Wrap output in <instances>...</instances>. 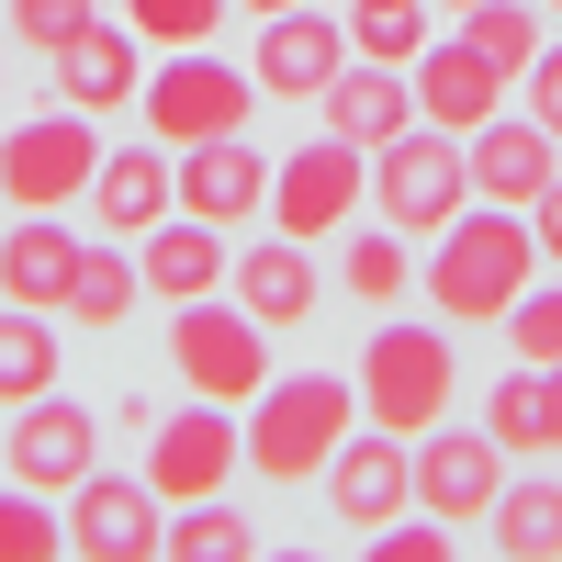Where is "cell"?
Wrapping results in <instances>:
<instances>
[{
  "mask_svg": "<svg viewBox=\"0 0 562 562\" xmlns=\"http://www.w3.org/2000/svg\"><path fill=\"white\" fill-rule=\"evenodd\" d=\"M529 281H540V237H529L518 203H461L439 237H428V259H416L428 315H461V326H495Z\"/></svg>",
  "mask_w": 562,
  "mask_h": 562,
  "instance_id": "cell-1",
  "label": "cell"
},
{
  "mask_svg": "<svg viewBox=\"0 0 562 562\" xmlns=\"http://www.w3.org/2000/svg\"><path fill=\"white\" fill-rule=\"evenodd\" d=\"M349 428H360V383L349 371H281V383L248 394V473L259 484H315Z\"/></svg>",
  "mask_w": 562,
  "mask_h": 562,
  "instance_id": "cell-2",
  "label": "cell"
},
{
  "mask_svg": "<svg viewBox=\"0 0 562 562\" xmlns=\"http://www.w3.org/2000/svg\"><path fill=\"white\" fill-rule=\"evenodd\" d=\"M360 416L371 428H394V439H428L439 416L461 405V360H450V326L439 315H394V326H371V349H360Z\"/></svg>",
  "mask_w": 562,
  "mask_h": 562,
  "instance_id": "cell-3",
  "label": "cell"
},
{
  "mask_svg": "<svg viewBox=\"0 0 562 562\" xmlns=\"http://www.w3.org/2000/svg\"><path fill=\"white\" fill-rule=\"evenodd\" d=\"M135 113H147L158 147H203V135H248L259 113V79L225 68L214 45H169V68H147V90H135Z\"/></svg>",
  "mask_w": 562,
  "mask_h": 562,
  "instance_id": "cell-4",
  "label": "cell"
},
{
  "mask_svg": "<svg viewBox=\"0 0 562 562\" xmlns=\"http://www.w3.org/2000/svg\"><path fill=\"white\" fill-rule=\"evenodd\" d=\"M169 371H180L203 405H248V394L270 383V326H259L248 304L192 293V304H169Z\"/></svg>",
  "mask_w": 562,
  "mask_h": 562,
  "instance_id": "cell-5",
  "label": "cell"
},
{
  "mask_svg": "<svg viewBox=\"0 0 562 562\" xmlns=\"http://www.w3.org/2000/svg\"><path fill=\"white\" fill-rule=\"evenodd\" d=\"M371 203H383V225H405V237H439V225L473 203V169H461V135L439 124H405L371 147Z\"/></svg>",
  "mask_w": 562,
  "mask_h": 562,
  "instance_id": "cell-6",
  "label": "cell"
},
{
  "mask_svg": "<svg viewBox=\"0 0 562 562\" xmlns=\"http://www.w3.org/2000/svg\"><path fill=\"white\" fill-rule=\"evenodd\" d=\"M90 169H102V135H90V113H34L0 135V192H12V214H68L90 203Z\"/></svg>",
  "mask_w": 562,
  "mask_h": 562,
  "instance_id": "cell-7",
  "label": "cell"
},
{
  "mask_svg": "<svg viewBox=\"0 0 562 562\" xmlns=\"http://www.w3.org/2000/svg\"><path fill=\"white\" fill-rule=\"evenodd\" d=\"M248 473V428H237V405H180V416H147V484L158 506H192V495H225Z\"/></svg>",
  "mask_w": 562,
  "mask_h": 562,
  "instance_id": "cell-8",
  "label": "cell"
},
{
  "mask_svg": "<svg viewBox=\"0 0 562 562\" xmlns=\"http://www.w3.org/2000/svg\"><path fill=\"white\" fill-rule=\"evenodd\" d=\"M315 484H326V518H338L349 540H371L383 518H405V506H416V439H394V428H371V416H360V428L326 450Z\"/></svg>",
  "mask_w": 562,
  "mask_h": 562,
  "instance_id": "cell-9",
  "label": "cell"
},
{
  "mask_svg": "<svg viewBox=\"0 0 562 562\" xmlns=\"http://www.w3.org/2000/svg\"><path fill=\"white\" fill-rule=\"evenodd\" d=\"M360 192H371V147H349V135H304L293 158L270 169V214H281V237H338V225L360 214Z\"/></svg>",
  "mask_w": 562,
  "mask_h": 562,
  "instance_id": "cell-10",
  "label": "cell"
},
{
  "mask_svg": "<svg viewBox=\"0 0 562 562\" xmlns=\"http://www.w3.org/2000/svg\"><path fill=\"white\" fill-rule=\"evenodd\" d=\"M405 79H416V124H439V135H484L506 102H518V79H506L461 23L416 45V68H405Z\"/></svg>",
  "mask_w": 562,
  "mask_h": 562,
  "instance_id": "cell-11",
  "label": "cell"
},
{
  "mask_svg": "<svg viewBox=\"0 0 562 562\" xmlns=\"http://www.w3.org/2000/svg\"><path fill=\"white\" fill-rule=\"evenodd\" d=\"M79 473H102V416H90V405H68V394L12 405V484L68 495Z\"/></svg>",
  "mask_w": 562,
  "mask_h": 562,
  "instance_id": "cell-12",
  "label": "cell"
},
{
  "mask_svg": "<svg viewBox=\"0 0 562 562\" xmlns=\"http://www.w3.org/2000/svg\"><path fill=\"white\" fill-rule=\"evenodd\" d=\"M495 484H506V450H495V428H461V416H439L428 439H416V506L428 518H484L495 506Z\"/></svg>",
  "mask_w": 562,
  "mask_h": 562,
  "instance_id": "cell-13",
  "label": "cell"
},
{
  "mask_svg": "<svg viewBox=\"0 0 562 562\" xmlns=\"http://www.w3.org/2000/svg\"><path fill=\"white\" fill-rule=\"evenodd\" d=\"M158 484H124V473H79L68 484V551L79 562H147L158 551Z\"/></svg>",
  "mask_w": 562,
  "mask_h": 562,
  "instance_id": "cell-14",
  "label": "cell"
},
{
  "mask_svg": "<svg viewBox=\"0 0 562 562\" xmlns=\"http://www.w3.org/2000/svg\"><path fill=\"white\" fill-rule=\"evenodd\" d=\"M338 68H349V23H326L315 0H293V12H259V68H248V79L270 90V102H315Z\"/></svg>",
  "mask_w": 562,
  "mask_h": 562,
  "instance_id": "cell-15",
  "label": "cell"
},
{
  "mask_svg": "<svg viewBox=\"0 0 562 562\" xmlns=\"http://www.w3.org/2000/svg\"><path fill=\"white\" fill-rule=\"evenodd\" d=\"M169 180H180V214H203V225H248V214H270V158L248 147V135L169 147Z\"/></svg>",
  "mask_w": 562,
  "mask_h": 562,
  "instance_id": "cell-16",
  "label": "cell"
},
{
  "mask_svg": "<svg viewBox=\"0 0 562 562\" xmlns=\"http://www.w3.org/2000/svg\"><path fill=\"white\" fill-rule=\"evenodd\" d=\"M461 169H473V203H540L551 192V169H562V135L529 124V113H495L484 135H461Z\"/></svg>",
  "mask_w": 562,
  "mask_h": 562,
  "instance_id": "cell-17",
  "label": "cell"
},
{
  "mask_svg": "<svg viewBox=\"0 0 562 562\" xmlns=\"http://www.w3.org/2000/svg\"><path fill=\"white\" fill-rule=\"evenodd\" d=\"M135 270H147V304H192V293H214V281L237 270V248H225V225H203V214H158L147 237H135Z\"/></svg>",
  "mask_w": 562,
  "mask_h": 562,
  "instance_id": "cell-18",
  "label": "cell"
},
{
  "mask_svg": "<svg viewBox=\"0 0 562 562\" xmlns=\"http://www.w3.org/2000/svg\"><path fill=\"white\" fill-rule=\"evenodd\" d=\"M225 293H237L259 326H304V315L326 304V270H315V248H304V237H259V248H237Z\"/></svg>",
  "mask_w": 562,
  "mask_h": 562,
  "instance_id": "cell-19",
  "label": "cell"
},
{
  "mask_svg": "<svg viewBox=\"0 0 562 562\" xmlns=\"http://www.w3.org/2000/svg\"><path fill=\"white\" fill-rule=\"evenodd\" d=\"M315 113H326V135H349V147H383V135L416 124V79L383 68V57H349L338 79L315 90Z\"/></svg>",
  "mask_w": 562,
  "mask_h": 562,
  "instance_id": "cell-20",
  "label": "cell"
},
{
  "mask_svg": "<svg viewBox=\"0 0 562 562\" xmlns=\"http://www.w3.org/2000/svg\"><path fill=\"white\" fill-rule=\"evenodd\" d=\"M135 90H147V57H135V23H90L57 45V102L68 113H135Z\"/></svg>",
  "mask_w": 562,
  "mask_h": 562,
  "instance_id": "cell-21",
  "label": "cell"
},
{
  "mask_svg": "<svg viewBox=\"0 0 562 562\" xmlns=\"http://www.w3.org/2000/svg\"><path fill=\"white\" fill-rule=\"evenodd\" d=\"M484 428L506 461H562V360H518L484 394Z\"/></svg>",
  "mask_w": 562,
  "mask_h": 562,
  "instance_id": "cell-22",
  "label": "cell"
},
{
  "mask_svg": "<svg viewBox=\"0 0 562 562\" xmlns=\"http://www.w3.org/2000/svg\"><path fill=\"white\" fill-rule=\"evenodd\" d=\"M79 225H57V214H23L12 237H0V304H34V315H57L68 304V281H79Z\"/></svg>",
  "mask_w": 562,
  "mask_h": 562,
  "instance_id": "cell-23",
  "label": "cell"
},
{
  "mask_svg": "<svg viewBox=\"0 0 562 562\" xmlns=\"http://www.w3.org/2000/svg\"><path fill=\"white\" fill-rule=\"evenodd\" d=\"M90 203H102V237H147L158 214H180L169 147H102V169H90Z\"/></svg>",
  "mask_w": 562,
  "mask_h": 562,
  "instance_id": "cell-24",
  "label": "cell"
},
{
  "mask_svg": "<svg viewBox=\"0 0 562 562\" xmlns=\"http://www.w3.org/2000/svg\"><path fill=\"white\" fill-rule=\"evenodd\" d=\"M484 540L506 562H562V484L551 473H506L495 506H484Z\"/></svg>",
  "mask_w": 562,
  "mask_h": 562,
  "instance_id": "cell-25",
  "label": "cell"
},
{
  "mask_svg": "<svg viewBox=\"0 0 562 562\" xmlns=\"http://www.w3.org/2000/svg\"><path fill=\"white\" fill-rule=\"evenodd\" d=\"M338 281H349V304H360V315L405 304V293H416V237H405V225H360L349 259H338Z\"/></svg>",
  "mask_w": 562,
  "mask_h": 562,
  "instance_id": "cell-26",
  "label": "cell"
},
{
  "mask_svg": "<svg viewBox=\"0 0 562 562\" xmlns=\"http://www.w3.org/2000/svg\"><path fill=\"white\" fill-rule=\"evenodd\" d=\"M158 551H169V562H248V551H259V518H248V506H225V495H192V506L158 529Z\"/></svg>",
  "mask_w": 562,
  "mask_h": 562,
  "instance_id": "cell-27",
  "label": "cell"
},
{
  "mask_svg": "<svg viewBox=\"0 0 562 562\" xmlns=\"http://www.w3.org/2000/svg\"><path fill=\"white\" fill-rule=\"evenodd\" d=\"M135 304H147V270H135L124 248H79V281H68V304H57V315H79V326H102V338H113Z\"/></svg>",
  "mask_w": 562,
  "mask_h": 562,
  "instance_id": "cell-28",
  "label": "cell"
},
{
  "mask_svg": "<svg viewBox=\"0 0 562 562\" xmlns=\"http://www.w3.org/2000/svg\"><path fill=\"white\" fill-rule=\"evenodd\" d=\"M34 394H57V326L12 304L0 315V405H34Z\"/></svg>",
  "mask_w": 562,
  "mask_h": 562,
  "instance_id": "cell-29",
  "label": "cell"
},
{
  "mask_svg": "<svg viewBox=\"0 0 562 562\" xmlns=\"http://www.w3.org/2000/svg\"><path fill=\"white\" fill-rule=\"evenodd\" d=\"M416 45H428V0H349V57L416 68Z\"/></svg>",
  "mask_w": 562,
  "mask_h": 562,
  "instance_id": "cell-30",
  "label": "cell"
},
{
  "mask_svg": "<svg viewBox=\"0 0 562 562\" xmlns=\"http://www.w3.org/2000/svg\"><path fill=\"white\" fill-rule=\"evenodd\" d=\"M461 34H473V45H484V57H495L506 79H518V68L540 57V45H551V34H540V0H484V12H461Z\"/></svg>",
  "mask_w": 562,
  "mask_h": 562,
  "instance_id": "cell-31",
  "label": "cell"
},
{
  "mask_svg": "<svg viewBox=\"0 0 562 562\" xmlns=\"http://www.w3.org/2000/svg\"><path fill=\"white\" fill-rule=\"evenodd\" d=\"M45 551H68V518L34 484H0V562H45Z\"/></svg>",
  "mask_w": 562,
  "mask_h": 562,
  "instance_id": "cell-32",
  "label": "cell"
},
{
  "mask_svg": "<svg viewBox=\"0 0 562 562\" xmlns=\"http://www.w3.org/2000/svg\"><path fill=\"white\" fill-rule=\"evenodd\" d=\"M124 23H135V45H214L225 0H124Z\"/></svg>",
  "mask_w": 562,
  "mask_h": 562,
  "instance_id": "cell-33",
  "label": "cell"
},
{
  "mask_svg": "<svg viewBox=\"0 0 562 562\" xmlns=\"http://www.w3.org/2000/svg\"><path fill=\"white\" fill-rule=\"evenodd\" d=\"M495 326H506V349H518V360H562V281H529Z\"/></svg>",
  "mask_w": 562,
  "mask_h": 562,
  "instance_id": "cell-34",
  "label": "cell"
},
{
  "mask_svg": "<svg viewBox=\"0 0 562 562\" xmlns=\"http://www.w3.org/2000/svg\"><path fill=\"white\" fill-rule=\"evenodd\" d=\"M90 23H102V0H12V45H45V57Z\"/></svg>",
  "mask_w": 562,
  "mask_h": 562,
  "instance_id": "cell-35",
  "label": "cell"
},
{
  "mask_svg": "<svg viewBox=\"0 0 562 562\" xmlns=\"http://www.w3.org/2000/svg\"><path fill=\"white\" fill-rule=\"evenodd\" d=\"M450 518H416V506H405V518H383V529H371V551H383V562H450Z\"/></svg>",
  "mask_w": 562,
  "mask_h": 562,
  "instance_id": "cell-36",
  "label": "cell"
},
{
  "mask_svg": "<svg viewBox=\"0 0 562 562\" xmlns=\"http://www.w3.org/2000/svg\"><path fill=\"white\" fill-rule=\"evenodd\" d=\"M518 113H529V124H551V135H562V45H540V57H529V68H518Z\"/></svg>",
  "mask_w": 562,
  "mask_h": 562,
  "instance_id": "cell-37",
  "label": "cell"
},
{
  "mask_svg": "<svg viewBox=\"0 0 562 562\" xmlns=\"http://www.w3.org/2000/svg\"><path fill=\"white\" fill-rule=\"evenodd\" d=\"M529 237H540V270H562V169H551V192L529 203Z\"/></svg>",
  "mask_w": 562,
  "mask_h": 562,
  "instance_id": "cell-38",
  "label": "cell"
},
{
  "mask_svg": "<svg viewBox=\"0 0 562 562\" xmlns=\"http://www.w3.org/2000/svg\"><path fill=\"white\" fill-rule=\"evenodd\" d=\"M428 12H450V23H461V12H484V0H428Z\"/></svg>",
  "mask_w": 562,
  "mask_h": 562,
  "instance_id": "cell-39",
  "label": "cell"
},
{
  "mask_svg": "<svg viewBox=\"0 0 562 562\" xmlns=\"http://www.w3.org/2000/svg\"><path fill=\"white\" fill-rule=\"evenodd\" d=\"M0 90H12V45H0Z\"/></svg>",
  "mask_w": 562,
  "mask_h": 562,
  "instance_id": "cell-40",
  "label": "cell"
},
{
  "mask_svg": "<svg viewBox=\"0 0 562 562\" xmlns=\"http://www.w3.org/2000/svg\"><path fill=\"white\" fill-rule=\"evenodd\" d=\"M248 12H293V0H248Z\"/></svg>",
  "mask_w": 562,
  "mask_h": 562,
  "instance_id": "cell-41",
  "label": "cell"
},
{
  "mask_svg": "<svg viewBox=\"0 0 562 562\" xmlns=\"http://www.w3.org/2000/svg\"><path fill=\"white\" fill-rule=\"evenodd\" d=\"M540 12H551V23H562V0H540Z\"/></svg>",
  "mask_w": 562,
  "mask_h": 562,
  "instance_id": "cell-42",
  "label": "cell"
}]
</instances>
